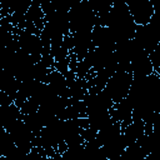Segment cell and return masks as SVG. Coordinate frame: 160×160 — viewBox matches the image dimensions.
<instances>
[{
  "mask_svg": "<svg viewBox=\"0 0 160 160\" xmlns=\"http://www.w3.org/2000/svg\"><path fill=\"white\" fill-rule=\"evenodd\" d=\"M104 25L110 29L114 38L116 39V44L132 39L135 36L136 29L139 25L134 21L129 8L125 2L114 4L106 15Z\"/></svg>",
  "mask_w": 160,
  "mask_h": 160,
  "instance_id": "6da1fadb",
  "label": "cell"
},
{
  "mask_svg": "<svg viewBox=\"0 0 160 160\" xmlns=\"http://www.w3.org/2000/svg\"><path fill=\"white\" fill-rule=\"evenodd\" d=\"M70 34L81 32V31H92L94 26L98 22V15L91 9L88 0L81 1L80 4L71 8L68 12Z\"/></svg>",
  "mask_w": 160,
  "mask_h": 160,
  "instance_id": "7a4b0ae2",
  "label": "cell"
},
{
  "mask_svg": "<svg viewBox=\"0 0 160 160\" xmlns=\"http://www.w3.org/2000/svg\"><path fill=\"white\" fill-rule=\"evenodd\" d=\"M132 74L130 71L118 69L106 81L102 91L114 101L119 102L129 95L131 84H132Z\"/></svg>",
  "mask_w": 160,
  "mask_h": 160,
  "instance_id": "3957f363",
  "label": "cell"
},
{
  "mask_svg": "<svg viewBox=\"0 0 160 160\" xmlns=\"http://www.w3.org/2000/svg\"><path fill=\"white\" fill-rule=\"evenodd\" d=\"M135 40L150 54L160 42V10H156L151 20L145 25H139Z\"/></svg>",
  "mask_w": 160,
  "mask_h": 160,
  "instance_id": "277c9868",
  "label": "cell"
},
{
  "mask_svg": "<svg viewBox=\"0 0 160 160\" xmlns=\"http://www.w3.org/2000/svg\"><path fill=\"white\" fill-rule=\"evenodd\" d=\"M125 4L136 25L148 24L156 11L150 0H126Z\"/></svg>",
  "mask_w": 160,
  "mask_h": 160,
  "instance_id": "5b68a950",
  "label": "cell"
}]
</instances>
